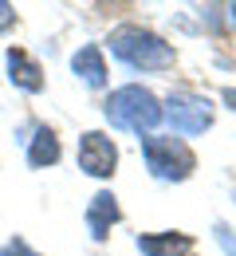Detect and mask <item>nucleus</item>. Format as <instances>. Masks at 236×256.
Here are the masks:
<instances>
[{"mask_svg": "<svg viewBox=\"0 0 236 256\" xmlns=\"http://www.w3.org/2000/svg\"><path fill=\"white\" fill-rule=\"evenodd\" d=\"M110 52L130 64L134 71H166V67L177 64V52L173 44H166L158 32L142 28V24H122L110 32Z\"/></svg>", "mask_w": 236, "mask_h": 256, "instance_id": "obj_1", "label": "nucleus"}, {"mask_svg": "<svg viewBox=\"0 0 236 256\" xmlns=\"http://www.w3.org/2000/svg\"><path fill=\"white\" fill-rule=\"evenodd\" d=\"M106 118L118 130H134V134H154V126L162 122V102L154 98V91L126 83L106 98Z\"/></svg>", "mask_w": 236, "mask_h": 256, "instance_id": "obj_2", "label": "nucleus"}, {"mask_svg": "<svg viewBox=\"0 0 236 256\" xmlns=\"http://www.w3.org/2000/svg\"><path fill=\"white\" fill-rule=\"evenodd\" d=\"M142 158L150 166V174L162 178V182H185L197 170V154L189 150V142L173 138V134H146L142 138Z\"/></svg>", "mask_w": 236, "mask_h": 256, "instance_id": "obj_3", "label": "nucleus"}, {"mask_svg": "<svg viewBox=\"0 0 236 256\" xmlns=\"http://www.w3.org/2000/svg\"><path fill=\"white\" fill-rule=\"evenodd\" d=\"M162 118H169L177 134H201L213 126V102L193 91H173L162 106Z\"/></svg>", "mask_w": 236, "mask_h": 256, "instance_id": "obj_4", "label": "nucleus"}, {"mask_svg": "<svg viewBox=\"0 0 236 256\" xmlns=\"http://www.w3.org/2000/svg\"><path fill=\"white\" fill-rule=\"evenodd\" d=\"M75 158H79V170L91 174V178H114V170H118V146H114L110 134L87 130V134L79 138Z\"/></svg>", "mask_w": 236, "mask_h": 256, "instance_id": "obj_5", "label": "nucleus"}, {"mask_svg": "<svg viewBox=\"0 0 236 256\" xmlns=\"http://www.w3.org/2000/svg\"><path fill=\"white\" fill-rule=\"evenodd\" d=\"M138 248L146 256H189L197 244L185 232H158V236H138Z\"/></svg>", "mask_w": 236, "mask_h": 256, "instance_id": "obj_6", "label": "nucleus"}, {"mask_svg": "<svg viewBox=\"0 0 236 256\" xmlns=\"http://www.w3.org/2000/svg\"><path fill=\"white\" fill-rule=\"evenodd\" d=\"M71 67H75V75H83L87 87H102V83H106V60H102V52L95 44L79 48L75 60H71Z\"/></svg>", "mask_w": 236, "mask_h": 256, "instance_id": "obj_7", "label": "nucleus"}, {"mask_svg": "<svg viewBox=\"0 0 236 256\" xmlns=\"http://www.w3.org/2000/svg\"><path fill=\"white\" fill-rule=\"evenodd\" d=\"M8 71H12V83L24 87V91H39V87H43V79H39V64H35L24 48H12V52H8Z\"/></svg>", "mask_w": 236, "mask_h": 256, "instance_id": "obj_8", "label": "nucleus"}, {"mask_svg": "<svg viewBox=\"0 0 236 256\" xmlns=\"http://www.w3.org/2000/svg\"><path fill=\"white\" fill-rule=\"evenodd\" d=\"M118 221V205H114V197L110 193H99L95 201H91V209H87V224H91V236L102 240L106 232H110V224Z\"/></svg>", "mask_w": 236, "mask_h": 256, "instance_id": "obj_9", "label": "nucleus"}, {"mask_svg": "<svg viewBox=\"0 0 236 256\" xmlns=\"http://www.w3.org/2000/svg\"><path fill=\"white\" fill-rule=\"evenodd\" d=\"M59 158V138H55V130H39L35 134V142H32V150H28V162H32L35 170L39 166H51V162Z\"/></svg>", "mask_w": 236, "mask_h": 256, "instance_id": "obj_10", "label": "nucleus"}, {"mask_svg": "<svg viewBox=\"0 0 236 256\" xmlns=\"http://www.w3.org/2000/svg\"><path fill=\"white\" fill-rule=\"evenodd\" d=\"M12 24H16V8H12V4H4V0H0V32H8V28H12Z\"/></svg>", "mask_w": 236, "mask_h": 256, "instance_id": "obj_11", "label": "nucleus"}, {"mask_svg": "<svg viewBox=\"0 0 236 256\" xmlns=\"http://www.w3.org/2000/svg\"><path fill=\"white\" fill-rule=\"evenodd\" d=\"M225 102H229V106L236 110V87H229V91H225Z\"/></svg>", "mask_w": 236, "mask_h": 256, "instance_id": "obj_12", "label": "nucleus"}, {"mask_svg": "<svg viewBox=\"0 0 236 256\" xmlns=\"http://www.w3.org/2000/svg\"><path fill=\"white\" fill-rule=\"evenodd\" d=\"M229 12H233V24H236V4H233V8H229Z\"/></svg>", "mask_w": 236, "mask_h": 256, "instance_id": "obj_13", "label": "nucleus"}]
</instances>
